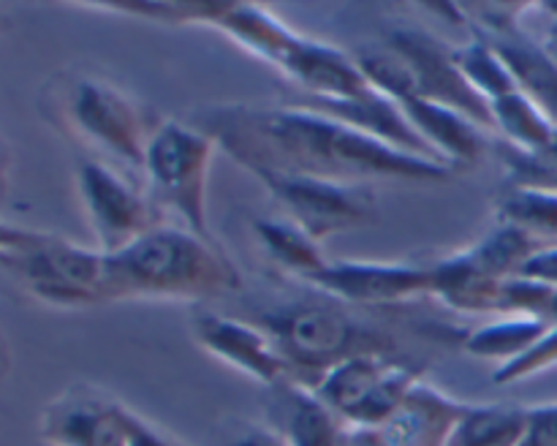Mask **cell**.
<instances>
[{
    "label": "cell",
    "mask_w": 557,
    "mask_h": 446,
    "mask_svg": "<svg viewBox=\"0 0 557 446\" xmlns=\"http://www.w3.org/2000/svg\"><path fill=\"white\" fill-rule=\"evenodd\" d=\"M471 402L419 381L395 417L373 430L354 428V446H446Z\"/></svg>",
    "instance_id": "obj_16"
},
{
    "label": "cell",
    "mask_w": 557,
    "mask_h": 446,
    "mask_svg": "<svg viewBox=\"0 0 557 446\" xmlns=\"http://www.w3.org/2000/svg\"><path fill=\"white\" fill-rule=\"evenodd\" d=\"M528 406L515 402H471L455 424L446 446H520Z\"/></svg>",
    "instance_id": "obj_21"
},
{
    "label": "cell",
    "mask_w": 557,
    "mask_h": 446,
    "mask_svg": "<svg viewBox=\"0 0 557 446\" xmlns=\"http://www.w3.org/2000/svg\"><path fill=\"white\" fill-rule=\"evenodd\" d=\"M9 373H11V351H9V343H5V337L0 335V384L9 379Z\"/></svg>",
    "instance_id": "obj_38"
},
{
    "label": "cell",
    "mask_w": 557,
    "mask_h": 446,
    "mask_svg": "<svg viewBox=\"0 0 557 446\" xmlns=\"http://www.w3.org/2000/svg\"><path fill=\"white\" fill-rule=\"evenodd\" d=\"M547 330V321L533 319V315H504L493 324L468 332L462 337V348L471 357L484 359V362H498V368H504V364L520 359L533 343L542 340Z\"/></svg>",
    "instance_id": "obj_22"
},
{
    "label": "cell",
    "mask_w": 557,
    "mask_h": 446,
    "mask_svg": "<svg viewBox=\"0 0 557 446\" xmlns=\"http://www.w3.org/2000/svg\"><path fill=\"white\" fill-rule=\"evenodd\" d=\"M256 324L270 332L292 364L297 384L315 389L335 364L362 354L400 357V340L392 330L359 321L346 308L321 302H292L267 310Z\"/></svg>",
    "instance_id": "obj_5"
},
{
    "label": "cell",
    "mask_w": 557,
    "mask_h": 446,
    "mask_svg": "<svg viewBox=\"0 0 557 446\" xmlns=\"http://www.w3.org/2000/svg\"><path fill=\"white\" fill-rule=\"evenodd\" d=\"M256 237H259L261 248L267 250L272 261L281 267L288 275L299 277L308 283L315 272L324 270L330 259L321 250V243L294 226L292 221H259L256 223Z\"/></svg>",
    "instance_id": "obj_23"
},
{
    "label": "cell",
    "mask_w": 557,
    "mask_h": 446,
    "mask_svg": "<svg viewBox=\"0 0 557 446\" xmlns=\"http://www.w3.org/2000/svg\"><path fill=\"white\" fill-rule=\"evenodd\" d=\"M553 368H557V326H549V330L544 332L542 340L533 343L520 359L495 370L493 384L509 386L517 384V381L533 379V375L539 373H547V370Z\"/></svg>",
    "instance_id": "obj_30"
},
{
    "label": "cell",
    "mask_w": 557,
    "mask_h": 446,
    "mask_svg": "<svg viewBox=\"0 0 557 446\" xmlns=\"http://www.w3.org/2000/svg\"><path fill=\"white\" fill-rule=\"evenodd\" d=\"M212 27L294 82L299 96L354 98L373 90L351 52L292 30L261 5L228 3Z\"/></svg>",
    "instance_id": "obj_4"
},
{
    "label": "cell",
    "mask_w": 557,
    "mask_h": 446,
    "mask_svg": "<svg viewBox=\"0 0 557 446\" xmlns=\"http://www.w3.org/2000/svg\"><path fill=\"white\" fill-rule=\"evenodd\" d=\"M292 103L294 107L310 109V112L326 114V117L337 120V123L348 125V128L359 131V134L373 136V139L384 141V145L395 147V150L408 152V156L444 163L438 156H435L433 147L417 134V128H413L411 120L406 117L400 103L381 96V92L375 90L364 92V96H354V98L297 96Z\"/></svg>",
    "instance_id": "obj_17"
},
{
    "label": "cell",
    "mask_w": 557,
    "mask_h": 446,
    "mask_svg": "<svg viewBox=\"0 0 557 446\" xmlns=\"http://www.w3.org/2000/svg\"><path fill=\"white\" fill-rule=\"evenodd\" d=\"M539 9H542L544 14H549V27L547 33H544V49H547L549 58L557 63V3H542Z\"/></svg>",
    "instance_id": "obj_36"
},
{
    "label": "cell",
    "mask_w": 557,
    "mask_h": 446,
    "mask_svg": "<svg viewBox=\"0 0 557 446\" xmlns=\"http://www.w3.org/2000/svg\"><path fill=\"white\" fill-rule=\"evenodd\" d=\"M9 177H11V147L9 141L0 134V201H3L5 190H9Z\"/></svg>",
    "instance_id": "obj_37"
},
{
    "label": "cell",
    "mask_w": 557,
    "mask_h": 446,
    "mask_svg": "<svg viewBox=\"0 0 557 446\" xmlns=\"http://www.w3.org/2000/svg\"><path fill=\"white\" fill-rule=\"evenodd\" d=\"M520 277L544 283V286L549 288H557V245H553V248H542L539 253H533L531 259H528V264L522 267Z\"/></svg>",
    "instance_id": "obj_33"
},
{
    "label": "cell",
    "mask_w": 557,
    "mask_h": 446,
    "mask_svg": "<svg viewBox=\"0 0 557 446\" xmlns=\"http://www.w3.org/2000/svg\"><path fill=\"white\" fill-rule=\"evenodd\" d=\"M103 264L107 256L101 250L82 248L71 239L44 232V237L5 272H11L38 302L52 308H90L103 305Z\"/></svg>",
    "instance_id": "obj_9"
},
{
    "label": "cell",
    "mask_w": 557,
    "mask_h": 446,
    "mask_svg": "<svg viewBox=\"0 0 557 446\" xmlns=\"http://www.w3.org/2000/svg\"><path fill=\"white\" fill-rule=\"evenodd\" d=\"M183 446H185V444H183Z\"/></svg>",
    "instance_id": "obj_39"
},
{
    "label": "cell",
    "mask_w": 557,
    "mask_h": 446,
    "mask_svg": "<svg viewBox=\"0 0 557 446\" xmlns=\"http://www.w3.org/2000/svg\"><path fill=\"white\" fill-rule=\"evenodd\" d=\"M134 411L112 395L74 384L38 413V435L49 446H131Z\"/></svg>",
    "instance_id": "obj_13"
},
{
    "label": "cell",
    "mask_w": 557,
    "mask_h": 446,
    "mask_svg": "<svg viewBox=\"0 0 557 446\" xmlns=\"http://www.w3.org/2000/svg\"><path fill=\"white\" fill-rule=\"evenodd\" d=\"M38 107L69 139L139 172L150 141L166 123L156 107L117 82L79 69L58 71L44 85Z\"/></svg>",
    "instance_id": "obj_3"
},
{
    "label": "cell",
    "mask_w": 557,
    "mask_h": 446,
    "mask_svg": "<svg viewBox=\"0 0 557 446\" xmlns=\"http://www.w3.org/2000/svg\"><path fill=\"white\" fill-rule=\"evenodd\" d=\"M406 117L417 128V134L435 150V156L457 172L460 166H473L487 152V136L482 125L473 123L466 114L455 112L441 103L424 98H406L400 103Z\"/></svg>",
    "instance_id": "obj_19"
},
{
    "label": "cell",
    "mask_w": 557,
    "mask_h": 446,
    "mask_svg": "<svg viewBox=\"0 0 557 446\" xmlns=\"http://www.w3.org/2000/svg\"><path fill=\"white\" fill-rule=\"evenodd\" d=\"M218 150V141L188 120H166L150 141L141 166L147 196L161 215H172L177 226L201 237H212L210 169Z\"/></svg>",
    "instance_id": "obj_6"
},
{
    "label": "cell",
    "mask_w": 557,
    "mask_h": 446,
    "mask_svg": "<svg viewBox=\"0 0 557 446\" xmlns=\"http://www.w3.org/2000/svg\"><path fill=\"white\" fill-rule=\"evenodd\" d=\"M259 183L286 212V221L302 228L315 243H324L332 234L373 226L379 221V201L370 185L283 174H259Z\"/></svg>",
    "instance_id": "obj_8"
},
{
    "label": "cell",
    "mask_w": 557,
    "mask_h": 446,
    "mask_svg": "<svg viewBox=\"0 0 557 446\" xmlns=\"http://www.w3.org/2000/svg\"><path fill=\"white\" fill-rule=\"evenodd\" d=\"M308 286L330 294L335 302L357 308H389L433 294V264L408 261H330Z\"/></svg>",
    "instance_id": "obj_12"
},
{
    "label": "cell",
    "mask_w": 557,
    "mask_h": 446,
    "mask_svg": "<svg viewBox=\"0 0 557 446\" xmlns=\"http://www.w3.org/2000/svg\"><path fill=\"white\" fill-rule=\"evenodd\" d=\"M422 379L424 370L403 357L362 354L335 364L315 386V395L351 428L373 430L395 417Z\"/></svg>",
    "instance_id": "obj_7"
},
{
    "label": "cell",
    "mask_w": 557,
    "mask_h": 446,
    "mask_svg": "<svg viewBox=\"0 0 557 446\" xmlns=\"http://www.w3.org/2000/svg\"><path fill=\"white\" fill-rule=\"evenodd\" d=\"M221 446H286V441L275 433L272 428H256V424H248L239 433L228 435Z\"/></svg>",
    "instance_id": "obj_34"
},
{
    "label": "cell",
    "mask_w": 557,
    "mask_h": 446,
    "mask_svg": "<svg viewBox=\"0 0 557 446\" xmlns=\"http://www.w3.org/2000/svg\"><path fill=\"white\" fill-rule=\"evenodd\" d=\"M435 288L433 297L462 313H504L506 281L484 275L466 250L435 261Z\"/></svg>",
    "instance_id": "obj_20"
},
{
    "label": "cell",
    "mask_w": 557,
    "mask_h": 446,
    "mask_svg": "<svg viewBox=\"0 0 557 446\" xmlns=\"http://www.w3.org/2000/svg\"><path fill=\"white\" fill-rule=\"evenodd\" d=\"M482 22L479 36L487 38L506 69L515 76L517 90L525 92L544 114L557 125V63L547 54L544 44L520 30L517 20L525 9L517 5H487V9H466Z\"/></svg>",
    "instance_id": "obj_14"
},
{
    "label": "cell",
    "mask_w": 557,
    "mask_h": 446,
    "mask_svg": "<svg viewBox=\"0 0 557 446\" xmlns=\"http://www.w3.org/2000/svg\"><path fill=\"white\" fill-rule=\"evenodd\" d=\"M455 63L468 79V85L487 103L517 90L515 76L506 69L504 58L484 36H473V41L455 47Z\"/></svg>",
    "instance_id": "obj_27"
},
{
    "label": "cell",
    "mask_w": 557,
    "mask_h": 446,
    "mask_svg": "<svg viewBox=\"0 0 557 446\" xmlns=\"http://www.w3.org/2000/svg\"><path fill=\"white\" fill-rule=\"evenodd\" d=\"M498 223L515 226L536 243L557 245V194L536 188H506L495 207Z\"/></svg>",
    "instance_id": "obj_26"
},
{
    "label": "cell",
    "mask_w": 557,
    "mask_h": 446,
    "mask_svg": "<svg viewBox=\"0 0 557 446\" xmlns=\"http://www.w3.org/2000/svg\"><path fill=\"white\" fill-rule=\"evenodd\" d=\"M103 256V302H201L243 288V275L221 245L177 223H161L128 248Z\"/></svg>",
    "instance_id": "obj_2"
},
{
    "label": "cell",
    "mask_w": 557,
    "mask_h": 446,
    "mask_svg": "<svg viewBox=\"0 0 557 446\" xmlns=\"http://www.w3.org/2000/svg\"><path fill=\"white\" fill-rule=\"evenodd\" d=\"M490 112H493L495 134L504 136V145L515 147V150H539L557 134L553 120L520 90L495 98L490 103Z\"/></svg>",
    "instance_id": "obj_25"
},
{
    "label": "cell",
    "mask_w": 557,
    "mask_h": 446,
    "mask_svg": "<svg viewBox=\"0 0 557 446\" xmlns=\"http://www.w3.org/2000/svg\"><path fill=\"white\" fill-rule=\"evenodd\" d=\"M190 330H194V340L207 354L221 359L228 368L250 375L259 384L270 386V389L281 384H297L292 364L275 346L270 332L261 330L253 321L221 313H201L196 315Z\"/></svg>",
    "instance_id": "obj_15"
},
{
    "label": "cell",
    "mask_w": 557,
    "mask_h": 446,
    "mask_svg": "<svg viewBox=\"0 0 557 446\" xmlns=\"http://www.w3.org/2000/svg\"><path fill=\"white\" fill-rule=\"evenodd\" d=\"M267 413L286 446H354L351 424L302 384L272 386Z\"/></svg>",
    "instance_id": "obj_18"
},
{
    "label": "cell",
    "mask_w": 557,
    "mask_h": 446,
    "mask_svg": "<svg viewBox=\"0 0 557 446\" xmlns=\"http://www.w3.org/2000/svg\"><path fill=\"white\" fill-rule=\"evenodd\" d=\"M131 446H183L180 441L158 433L152 424H147L141 417H131Z\"/></svg>",
    "instance_id": "obj_35"
},
{
    "label": "cell",
    "mask_w": 557,
    "mask_h": 446,
    "mask_svg": "<svg viewBox=\"0 0 557 446\" xmlns=\"http://www.w3.org/2000/svg\"><path fill=\"white\" fill-rule=\"evenodd\" d=\"M228 3H107L98 5L103 11L123 16H136V20L161 22V25H215L218 16L223 14Z\"/></svg>",
    "instance_id": "obj_29"
},
{
    "label": "cell",
    "mask_w": 557,
    "mask_h": 446,
    "mask_svg": "<svg viewBox=\"0 0 557 446\" xmlns=\"http://www.w3.org/2000/svg\"><path fill=\"white\" fill-rule=\"evenodd\" d=\"M386 44L406 60L411 71V98H424V101L441 103L455 112L466 114L473 123L482 125L484 131L495 134L493 112L490 103L468 85L462 71L455 63V47L438 41L424 30H392Z\"/></svg>",
    "instance_id": "obj_11"
},
{
    "label": "cell",
    "mask_w": 557,
    "mask_h": 446,
    "mask_svg": "<svg viewBox=\"0 0 557 446\" xmlns=\"http://www.w3.org/2000/svg\"><path fill=\"white\" fill-rule=\"evenodd\" d=\"M185 120L210 134L253 177L283 174L351 185L373 179L428 185L446 183L455 174L451 166L408 156L294 103H210Z\"/></svg>",
    "instance_id": "obj_1"
},
{
    "label": "cell",
    "mask_w": 557,
    "mask_h": 446,
    "mask_svg": "<svg viewBox=\"0 0 557 446\" xmlns=\"http://www.w3.org/2000/svg\"><path fill=\"white\" fill-rule=\"evenodd\" d=\"M76 194L101 253H117L147 232L161 226L163 215L150 196L136 190L114 166L98 158L76 163Z\"/></svg>",
    "instance_id": "obj_10"
},
{
    "label": "cell",
    "mask_w": 557,
    "mask_h": 446,
    "mask_svg": "<svg viewBox=\"0 0 557 446\" xmlns=\"http://www.w3.org/2000/svg\"><path fill=\"white\" fill-rule=\"evenodd\" d=\"M520 446H557V402L528 406V422Z\"/></svg>",
    "instance_id": "obj_31"
},
{
    "label": "cell",
    "mask_w": 557,
    "mask_h": 446,
    "mask_svg": "<svg viewBox=\"0 0 557 446\" xmlns=\"http://www.w3.org/2000/svg\"><path fill=\"white\" fill-rule=\"evenodd\" d=\"M500 163H504L506 183L511 188H536L557 194V134L539 150H515L500 145Z\"/></svg>",
    "instance_id": "obj_28"
},
{
    "label": "cell",
    "mask_w": 557,
    "mask_h": 446,
    "mask_svg": "<svg viewBox=\"0 0 557 446\" xmlns=\"http://www.w3.org/2000/svg\"><path fill=\"white\" fill-rule=\"evenodd\" d=\"M41 237L44 232H38V228L11 226V223L0 221V267L9 270V267L14 264L25 250H30Z\"/></svg>",
    "instance_id": "obj_32"
},
{
    "label": "cell",
    "mask_w": 557,
    "mask_h": 446,
    "mask_svg": "<svg viewBox=\"0 0 557 446\" xmlns=\"http://www.w3.org/2000/svg\"><path fill=\"white\" fill-rule=\"evenodd\" d=\"M542 248H547V245L536 243L520 228L495 223L479 243L466 248V253L484 275L495 277V281H511V277H520L528 259Z\"/></svg>",
    "instance_id": "obj_24"
}]
</instances>
